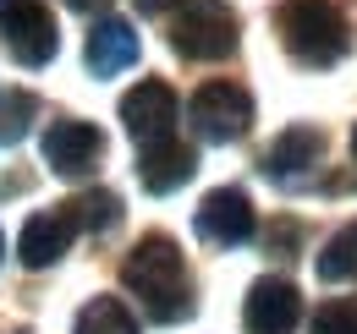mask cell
Listing matches in <instances>:
<instances>
[{
  "label": "cell",
  "mask_w": 357,
  "mask_h": 334,
  "mask_svg": "<svg viewBox=\"0 0 357 334\" xmlns=\"http://www.w3.org/2000/svg\"><path fill=\"white\" fill-rule=\"evenodd\" d=\"M0 39L17 55V66H50L61 49V28L39 0H0Z\"/></svg>",
  "instance_id": "277c9868"
},
{
  "label": "cell",
  "mask_w": 357,
  "mask_h": 334,
  "mask_svg": "<svg viewBox=\"0 0 357 334\" xmlns=\"http://www.w3.org/2000/svg\"><path fill=\"white\" fill-rule=\"evenodd\" d=\"M132 61H137L132 22H121V17L93 22V33H89V72L93 77H116V72H127Z\"/></svg>",
  "instance_id": "4fadbf2b"
},
{
  "label": "cell",
  "mask_w": 357,
  "mask_h": 334,
  "mask_svg": "<svg viewBox=\"0 0 357 334\" xmlns=\"http://www.w3.org/2000/svg\"><path fill=\"white\" fill-rule=\"evenodd\" d=\"M297 318H303V296H297L291 280H275V274L259 280V285L248 291V301H242L248 334H291Z\"/></svg>",
  "instance_id": "30bf717a"
},
{
  "label": "cell",
  "mask_w": 357,
  "mask_h": 334,
  "mask_svg": "<svg viewBox=\"0 0 357 334\" xmlns=\"http://www.w3.org/2000/svg\"><path fill=\"white\" fill-rule=\"evenodd\" d=\"M72 11H99V6H110V0H66Z\"/></svg>",
  "instance_id": "d6986e66"
},
{
  "label": "cell",
  "mask_w": 357,
  "mask_h": 334,
  "mask_svg": "<svg viewBox=\"0 0 357 334\" xmlns=\"http://www.w3.org/2000/svg\"><path fill=\"white\" fill-rule=\"evenodd\" d=\"M33 110H39V99H33V93H0V148H11V143L28 132Z\"/></svg>",
  "instance_id": "2e32d148"
},
{
  "label": "cell",
  "mask_w": 357,
  "mask_h": 334,
  "mask_svg": "<svg viewBox=\"0 0 357 334\" xmlns=\"http://www.w3.org/2000/svg\"><path fill=\"white\" fill-rule=\"evenodd\" d=\"M275 33H280L286 55L297 66L324 72V66L347 61V49H352V17H347L341 0H280L275 6Z\"/></svg>",
  "instance_id": "7a4b0ae2"
},
{
  "label": "cell",
  "mask_w": 357,
  "mask_h": 334,
  "mask_svg": "<svg viewBox=\"0 0 357 334\" xmlns=\"http://www.w3.org/2000/svg\"><path fill=\"white\" fill-rule=\"evenodd\" d=\"M121 121H127V132H132L137 143L171 137V132H176V93H171V83H160V77L137 83L132 93L121 99Z\"/></svg>",
  "instance_id": "8fae6325"
},
{
  "label": "cell",
  "mask_w": 357,
  "mask_h": 334,
  "mask_svg": "<svg viewBox=\"0 0 357 334\" xmlns=\"http://www.w3.org/2000/svg\"><path fill=\"white\" fill-rule=\"evenodd\" d=\"M72 334H137V318L116 301V296H93L89 307L77 312Z\"/></svg>",
  "instance_id": "9a60e30c"
},
{
  "label": "cell",
  "mask_w": 357,
  "mask_h": 334,
  "mask_svg": "<svg viewBox=\"0 0 357 334\" xmlns=\"http://www.w3.org/2000/svg\"><path fill=\"white\" fill-rule=\"evenodd\" d=\"M83 236V219L72 203H61V209H45L33 214L28 225H22V236H17V257H22V269H50V263H61L66 247Z\"/></svg>",
  "instance_id": "52a82bcc"
},
{
  "label": "cell",
  "mask_w": 357,
  "mask_h": 334,
  "mask_svg": "<svg viewBox=\"0 0 357 334\" xmlns=\"http://www.w3.org/2000/svg\"><path fill=\"white\" fill-rule=\"evenodd\" d=\"M0 263H6V236H0Z\"/></svg>",
  "instance_id": "44dd1931"
},
{
  "label": "cell",
  "mask_w": 357,
  "mask_h": 334,
  "mask_svg": "<svg viewBox=\"0 0 357 334\" xmlns=\"http://www.w3.org/2000/svg\"><path fill=\"white\" fill-rule=\"evenodd\" d=\"M105 159V132L93 121H55L45 132V165L55 175H66V181H83L93 175Z\"/></svg>",
  "instance_id": "8992f818"
},
{
  "label": "cell",
  "mask_w": 357,
  "mask_h": 334,
  "mask_svg": "<svg viewBox=\"0 0 357 334\" xmlns=\"http://www.w3.org/2000/svg\"><path fill=\"white\" fill-rule=\"evenodd\" d=\"M72 209L83 219V230H110L121 219V198L116 192H83V198H72Z\"/></svg>",
  "instance_id": "e0dca14e"
},
{
  "label": "cell",
  "mask_w": 357,
  "mask_h": 334,
  "mask_svg": "<svg viewBox=\"0 0 357 334\" xmlns=\"http://www.w3.org/2000/svg\"><path fill=\"white\" fill-rule=\"evenodd\" d=\"M319 280L324 285H341V280H357V219L352 225H341L330 241H324V252H319Z\"/></svg>",
  "instance_id": "5bb4252c"
},
{
  "label": "cell",
  "mask_w": 357,
  "mask_h": 334,
  "mask_svg": "<svg viewBox=\"0 0 357 334\" xmlns=\"http://www.w3.org/2000/svg\"><path fill=\"white\" fill-rule=\"evenodd\" d=\"M192 230H198L209 247H242V241L259 230V219H253V203H248L242 186H220V192H209V198L198 203Z\"/></svg>",
  "instance_id": "ba28073f"
},
{
  "label": "cell",
  "mask_w": 357,
  "mask_h": 334,
  "mask_svg": "<svg viewBox=\"0 0 357 334\" xmlns=\"http://www.w3.org/2000/svg\"><path fill=\"white\" fill-rule=\"evenodd\" d=\"M313 334H357V301H324L313 312Z\"/></svg>",
  "instance_id": "ac0fdd59"
},
{
  "label": "cell",
  "mask_w": 357,
  "mask_h": 334,
  "mask_svg": "<svg viewBox=\"0 0 357 334\" xmlns=\"http://www.w3.org/2000/svg\"><path fill=\"white\" fill-rule=\"evenodd\" d=\"M192 170H198V154L176 143V137H154V143H143V159H137V181L154 192V198H165V192H176L192 181Z\"/></svg>",
  "instance_id": "7c38bea8"
},
{
  "label": "cell",
  "mask_w": 357,
  "mask_h": 334,
  "mask_svg": "<svg viewBox=\"0 0 357 334\" xmlns=\"http://www.w3.org/2000/svg\"><path fill=\"white\" fill-rule=\"evenodd\" d=\"M253 126V93L236 83H204L192 93V132L204 143H236Z\"/></svg>",
  "instance_id": "5b68a950"
},
{
  "label": "cell",
  "mask_w": 357,
  "mask_h": 334,
  "mask_svg": "<svg viewBox=\"0 0 357 334\" xmlns=\"http://www.w3.org/2000/svg\"><path fill=\"white\" fill-rule=\"evenodd\" d=\"M324 165V132L319 126H286L264 154V175L275 186H303Z\"/></svg>",
  "instance_id": "9c48e42d"
},
{
  "label": "cell",
  "mask_w": 357,
  "mask_h": 334,
  "mask_svg": "<svg viewBox=\"0 0 357 334\" xmlns=\"http://www.w3.org/2000/svg\"><path fill=\"white\" fill-rule=\"evenodd\" d=\"M165 6H176V0H137V11H165Z\"/></svg>",
  "instance_id": "ffe728a7"
},
{
  "label": "cell",
  "mask_w": 357,
  "mask_h": 334,
  "mask_svg": "<svg viewBox=\"0 0 357 334\" xmlns=\"http://www.w3.org/2000/svg\"><path fill=\"white\" fill-rule=\"evenodd\" d=\"M236 39H242V22L225 0H187L171 22V49L181 61H225L236 55Z\"/></svg>",
  "instance_id": "3957f363"
},
{
  "label": "cell",
  "mask_w": 357,
  "mask_h": 334,
  "mask_svg": "<svg viewBox=\"0 0 357 334\" xmlns=\"http://www.w3.org/2000/svg\"><path fill=\"white\" fill-rule=\"evenodd\" d=\"M352 154H357V132H352Z\"/></svg>",
  "instance_id": "7402d4cb"
},
{
  "label": "cell",
  "mask_w": 357,
  "mask_h": 334,
  "mask_svg": "<svg viewBox=\"0 0 357 334\" xmlns=\"http://www.w3.org/2000/svg\"><path fill=\"white\" fill-rule=\"evenodd\" d=\"M121 280H127V291L143 301V312L154 318V324H181V318H192V280H187V257L171 236H143L132 252H127V263H121Z\"/></svg>",
  "instance_id": "6da1fadb"
}]
</instances>
